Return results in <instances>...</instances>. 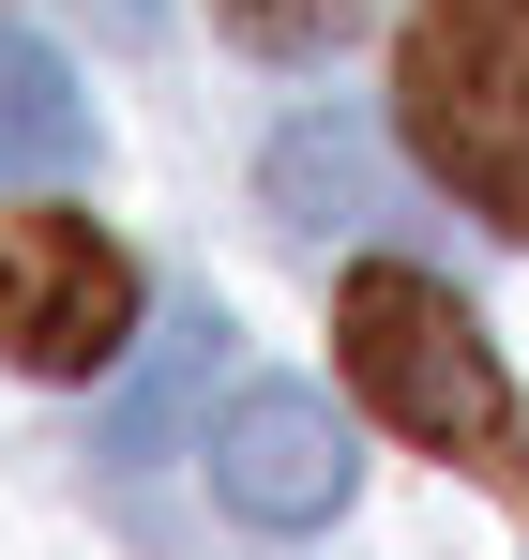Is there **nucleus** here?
<instances>
[{
  "label": "nucleus",
  "instance_id": "f257e3e1",
  "mask_svg": "<svg viewBox=\"0 0 529 560\" xmlns=\"http://www.w3.org/2000/svg\"><path fill=\"white\" fill-rule=\"evenodd\" d=\"M333 349H349V394L393 440L484 469V485H529V409H515V378H499V349H484V318H469L439 273L363 258V273L333 288Z\"/></svg>",
  "mask_w": 529,
  "mask_h": 560
},
{
  "label": "nucleus",
  "instance_id": "f03ea898",
  "mask_svg": "<svg viewBox=\"0 0 529 560\" xmlns=\"http://www.w3.org/2000/svg\"><path fill=\"white\" fill-rule=\"evenodd\" d=\"M393 137L424 183L529 243V0H424L393 61Z\"/></svg>",
  "mask_w": 529,
  "mask_h": 560
},
{
  "label": "nucleus",
  "instance_id": "7ed1b4c3",
  "mask_svg": "<svg viewBox=\"0 0 529 560\" xmlns=\"http://www.w3.org/2000/svg\"><path fill=\"white\" fill-rule=\"evenodd\" d=\"M121 334H137V258L91 212H0V364L106 378Z\"/></svg>",
  "mask_w": 529,
  "mask_h": 560
},
{
  "label": "nucleus",
  "instance_id": "20e7f679",
  "mask_svg": "<svg viewBox=\"0 0 529 560\" xmlns=\"http://www.w3.org/2000/svg\"><path fill=\"white\" fill-rule=\"evenodd\" d=\"M349 409L333 394H303V378H258L227 424H212V500L227 515H258V530H318V515H349Z\"/></svg>",
  "mask_w": 529,
  "mask_h": 560
},
{
  "label": "nucleus",
  "instance_id": "39448f33",
  "mask_svg": "<svg viewBox=\"0 0 529 560\" xmlns=\"http://www.w3.org/2000/svg\"><path fill=\"white\" fill-rule=\"evenodd\" d=\"M77 167H91L77 77H61L31 31H0V183H77Z\"/></svg>",
  "mask_w": 529,
  "mask_h": 560
},
{
  "label": "nucleus",
  "instance_id": "423d86ee",
  "mask_svg": "<svg viewBox=\"0 0 529 560\" xmlns=\"http://www.w3.org/2000/svg\"><path fill=\"white\" fill-rule=\"evenodd\" d=\"M272 212H287V228H363V212H378V152H363L349 121L272 137Z\"/></svg>",
  "mask_w": 529,
  "mask_h": 560
},
{
  "label": "nucleus",
  "instance_id": "0eeeda50",
  "mask_svg": "<svg viewBox=\"0 0 529 560\" xmlns=\"http://www.w3.org/2000/svg\"><path fill=\"white\" fill-rule=\"evenodd\" d=\"M212 349H227V318H212V303H181V318H167V364L121 394V455H152V440H167V409L212 378Z\"/></svg>",
  "mask_w": 529,
  "mask_h": 560
},
{
  "label": "nucleus",
  "instance_id": "6e6552de",
  "mask_svg": "<svg viewBox=\"0 0 529 560\" xmlns=\"http://www.w3.org/2000/svg\"><path fill=\"white\" fill-rule=\"evenodd\" d=\"M212 15H227V31H243L258 61H333V46H349L378 0H212Z\"/></svg>",
  "mask_w": 529,
  "mask_h": 560
}]
</instances>
